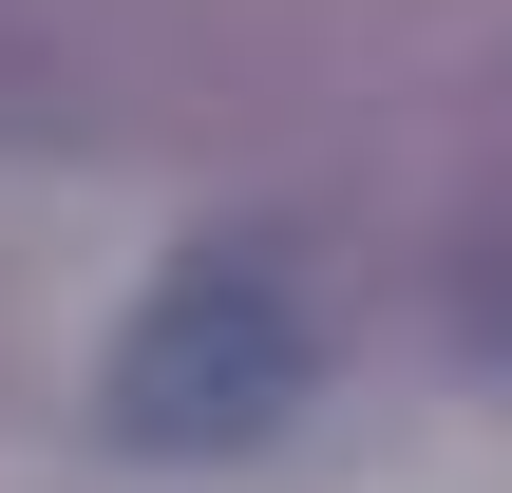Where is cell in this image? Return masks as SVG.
<instances>
[{
  "label": "cell",
  "mask_w": 512,
  "mask_h": 493,
  "mask_svg": "<svg viewBox=\"0 0 512 493\" xmlns=\"http://www.w3.org/2000/svg\"><path fill=\"white\" fill-rule=\"evenodd\" d=\"M304 380H323V323H304L285 247L228 228V247L152 266V304L95 361V418H114V456H247V437L304 418Z\"/></svg>",
  "instance_id": "cell-1"
}]
</instances>
